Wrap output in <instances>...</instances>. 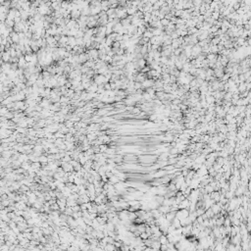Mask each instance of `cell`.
<instances>
[{"label":"cell","instance_id":"cell-1","mask_svg":"<svg viewBox=\"0 0 251 251\" xmlns=\"http://www.w3.org/2000/svg\"><path fill=\"white\" fill-rule=\"evenodd\" d=\"M116 249H117V248L115 247L114 244H107V245L104 247V251H115Z\"/></svg>","mask_w":251,"mask_h":251}]
</instances>
